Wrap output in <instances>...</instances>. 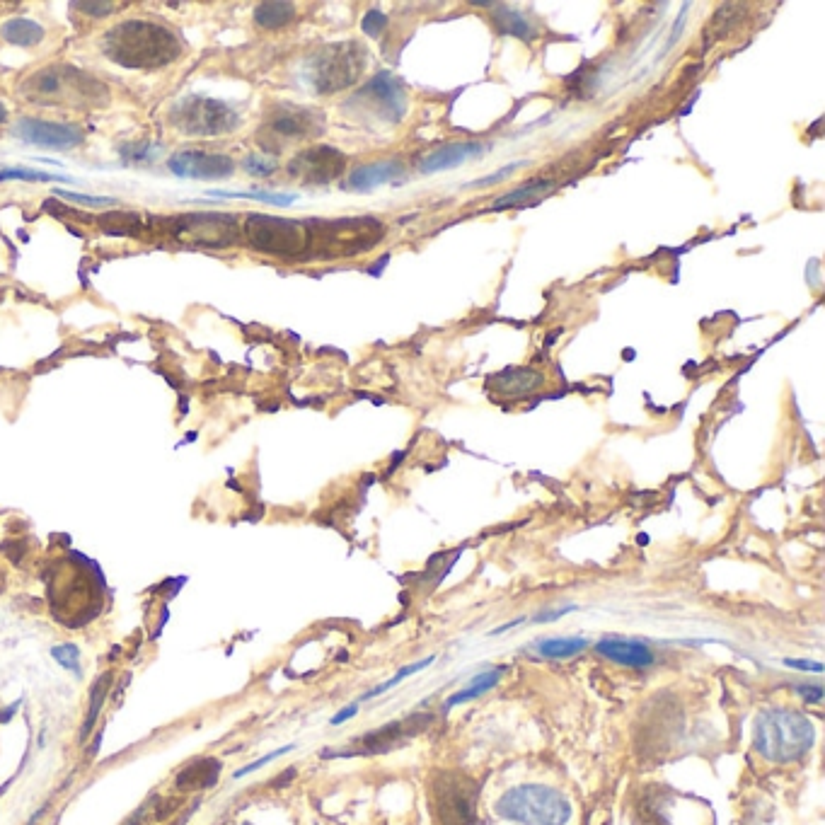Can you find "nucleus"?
<instances>
[{
  "label": "nucleus",
  "mask_w": 825,
  "mask_h": 825,
  "mask_svg": "<svg viewBox=\"0 0 825 825\" xmlns=\"http://www.w3.org/2000/svg\"><path fill=\"white\" fill-rule=\"evenodd\" d=\"M180 39L167 27L146 20H126L102 37V51L124 68H163L180 56Z\"/></svg>",
  "instance_id": "f257e3e1"
},
{
  "label": "nucleus",
  "mask_w": 825,
  "mask_h": 825,
  "mask_svg": "<svg viewBox=\"0 0 825 825\" xmlns=\"http://www.w3.org/2000/svg\"><path fill=\"white\" fill-rule=\"evenodd\" d=\"M813 743H816V729L799 709L767 707L755 717L753 748L767 763H796L809 753Z\"/></svg>",
  "instance_id": "f03ea898"
},
{
  "label": "nucleus",
  "mask_w": 825,
  "mask_h": 825,
  "mask_svg": "<svg viewBox=\"0 0 825 825\" xmlns=\"http://www.w3.org/2000/svg\"><path fill=\"white\" fill-rule=\"evenodd\" d=\"M482 782L463 770H434L426 784V799L434 825H477Z\"/></svg>",
  "instance_id": "7ed1b4c3"
},
{
  "label": "nucleus",
  "mask_w": 825,
  "mask_h": 825,
  "mask_svg": "<svg viewBox=\"0 0 825 825\" xmlns=\"http://www.w3.org/2000/svg\"><path fill=\"white\" fill-rule=\"evenodd\" d=\"M494 811L506 821L521 825H567L571 801L547 784H518L504 792Z\"/></svg>",
  "instance_id": "20e7f679"
},
{
  "label": "nucleus",
  "mask_w": 825,
  "mask_h": 825,
  "mask_svg": "<svg viewBox=\"0 0 825 825\" xmlns=\"http://www.w3.org/2000/svg\"><path fill=\"white\" fill-rule=\"evenodd\" d=\"M366 66V46L359 42L330 44L317 49L305 63V78L320 95L346 90L354 85Z\"/></svg>",
  "instance_id": "39448f33"
},
{
  "label": "nucleus",
  "mask_w": 825,
  "mask_h": 825,
  "mask_svg": "<svg viewBox=\"0 0 825 825\" xmlns=\"http://www.w3.org/2000/svg\"><path fill=\"white\" fill-rule=\"evenodd\" d=\"M170 124L187 136H225L238 131L240 112L233 105L204 95H189L170 109Z\"/></svg>",
  "instance_id": "423d86ee"
},
{
  "label": "nucleus",
  "mask_w": 825,
  "mask_h": 825,
  "mask_svg": "<svg viewBox=\"0 0 825 825\" xmlns=\"http://www.w3.org/2000/svg\"><path fill=\"white\" fill-rule=\"evenodd\" d=\"M434 721V714H412V717L395 719L390 724L380 726V729L368 731L359 738L351 741L349 748L344 750H325L322 758H354V755H383L390 750L405 746L414 736L424 734Z\"/></svg>",
  "instance_id": "0eeeda50"
},
{
  "label": "nucleus",
  "mask_w": 825,
  "mask_h": 825,
  "mask_svg": "<svg viewBox=\"0 0 825 825\" xmlns=\"http://www.w3.org/2000/svg\"><path fill=\"white\" fill-rule=\"evenodd\" d=\"M247 240L255 250L269 255H298L308 247V228L298 221L274 216H250L247 218Z\"/></svg>",
  "instance_id": "6e6552de"
},
{
  "label": "nucleus",
  "mask_w": 825,
  "mask_h": 825,
  "mask_svg": "<svg viewBox=\"0 0 825 825\" xmlns=\"http://www.w3.org/2000/svg\"><path fill=\"white\" fill-rule=\"evenodd\" d=\"M346 158L334 146H315L296 153L288 163V175L303 184H330L344 172Z\"/></svg>",
  "instance_id": "1a4fd4ad"
},
{
  "label": "nucleus",
  "mask_w": 825,
  "mask_h": 825,
  "mask_svg": "<svg viewBox=\"0 0 825 825\" xmlns=\"http://www.w3.org/2000/svg\"><path fill=\"white\" fill-rule=\"evenodd\" d=\"M361 100L366 102L368 109H373L375 117L390 121V124H397L402 121L407 112V95H405V85L395 78L390 71L378 73L375 78L368 80L363 85L359 95L354 97V102Z\"/></svg>",
  "instance_id": "9d476101"
},
{
  "label": "nucleus",
  "mask_w": 825,
  "mask_h": 825,
  "mask_svg": "<svg viewBox=\"0 0 825 825\" xmlns=\"http://www.w3.org/2000/svg\"><path fill=\"white\" fill-rule=\"evenodd\" d=\"M13 136L22 138L32 146L49 148V150H71L85 141V134L80 126L59 124V121L22 117L13 126Z\"/></svg>",
  "instance_id": "9b49d317"
},
{
  "label": "nucleus",
  "mask_w": 825,
  "mask_h": 825,
  "mask_svg": "<svg viewBox=\"0 0 825 825\" xmlns=\"http://www.w3.org/2000/svg\"><path fill=\"white\" fill-rule=\"evenodd\" d=\"M322 131H325V114L310 107H276L271 109L267 124H264V134H269L271 138H284V141L313 138Z\"/></svg>",
  "instance_id": "f8f14e48"
},
{
  "label": "nucleus",
  "mask_w": 825,
  "mask_h": 825,
  "mask_svg": "<svg viewBox=\"0 0 825 825\" xmlns=\"http://www.w3.org/2000/svg\"><path fill=\"white\" fill-rule=\"evenodd\" d=\"M167 167L184 180H225L235 172V160L209 150H180L167 160Z\"/></svg>",
  "instance_id": "ddd939ff"
},
{
  "label": "nucleus",
  "mask_w": 825,
  "mask_h": 825,
  "mask_svg": "<svg viewBox=\"0 0 825 825\" xmlns=\"http://www.w3.org/2000/svg\"><path fill=\"white\" fill-rule=\"evenodd\" d=\"M192 225H182L194 242H201L206 247H228L230 242L238 238L233 216H192L187 218Z\"/></svg>",
  "instance_id": "4468645a"
},
{
  "label": "nucleus",
  "mask_w": 825,
  "mask_h": 825,
  "mask_svg": "<svg viewBox=\"0 0 825 825\" xmlns=\"http://www.w3.org/2000/svg\"><path fill=\"white\" fill-rule=\"evenodd\" d=\"M596 651L603 659L617 663V666L625 668H649L654 666V651L642 642H634V639H620V637H608L596 642Z\"/></svg>",
  "instance_id": "2eb2a0df"
},
{
  "label": "nucleus",
  "mask_w": 825,
  "mask_h": 825,
  "mask_svg": "<svg viewBox=\"0 0 825 825\" xmlns=\"http://www.w3.org/2000/svg\"><path fill=\"white\" fill-rule=\"evenodd\" d=\"M484 153V146L480 143H448V146L434 150L421 160V172L424 175H434V172L453 170V167L467 163L472 158H480Z\"/></svg>",
  "instance_id": "dca6fc26"
},
{
  "label": "nucleus",
  "mask_w": 825,
  "mask_h": 825,
  "mask_svg": "<svg viewBox=\"0 0 825 825\" xmlns=\"http://www.w3.org/2000/svg\"><path fill=\"white\" fill-rule=\"evenodd\" d=\"M221 767V760L216 758L192 760V763L177 772L175 787L180 789V792H201V789H209L218 782Z\"/></svg>",
  "instance_id": "f3484780"
},
{
  "label": "nucleus",
  "mask_w": 825,
  "mask_h": 825,
  "mask_svg": "<svg viewBox=\"0 0 825 825\" xmlns=\"http://www.w3.org/2000/svg\"><path fill=\"white\" fill-rule=\"evenodd\" d=\"M405 172L400 160H383V163L373 165H359L346 180V187L356 189V192H371L378 184H388Z\"/></svg>",
  "instance_id": "a211bd4d"
},
{
  "label": "nucleus",
  "mask_w": 825,
  "mask_h": 825,
  "mask_svg": "<svg viewBox=\"0 0 825 825\" xmlns=\"http://www.w3.org/2000/svg\"><path fill=\"white\" fill-rule=\"evenodd\" d=\"M492 383L501 395H528L545 385V375L533 368H509V371L494 375Z\"/></svg>",
  "instance_id": "6ab92c4d"
},
{
  "label": "nucleus",
  "mask_w": 825,
  "mask_h": 825,
  "mask_svg": "<svg viewBox=\"0 0 825 825\" xmlns=\"http://www.w3.org/2000/svg\"><path fill=\"white\" fill-rule=\"evenodd\" d=\"M112 680H114V673L107 671V673H102L100 678L95 680V685H92V688H90L88 717H85L83 726H80V731H78V743L88 741L92 731H95L97 719H100L102 707H105V702H107V697H109V690H112Z\"/></svg>",
  "instance_id": "aec40b11"
},
{
  "label": "nucleus",
  "mask_w": 825,
  "mask_h": 825,
  "mask_svg": "<svg viewBox=\"0 0 825 825\" xmlns=\"http://www.w3.org/2000/svg\"><path fill=\"white\" fill-rule=\"evenodd\" d=\"M501 675H504V666H499V668H487V671H482V673H477L475 678L470 680V685H465L463 690H458L455 692V695H450L448 700H446V712L448 709H453V707H458V705H463V702H470V700H477V697H482L484 692H489V690H494L496 685L501 683Z\"/></svg>",
  "instance_id": "412c9836"
},
{
  "label": "nucleus",
  "mask_w": 825,
  "mask_h": 825,
  "mask_svg": "<svg viewBox=\"0 0 825 825\" xmlns=\"http://www.w3.org/2000/svg\"><path fill=\"white\" fill-rule=\"evenodd\" d=\"M0 37L10 44L30 49V46H37L44 39V27L27 20V17H13V20H5L0 25Z\"/></svg>",
  "instance_id": "4be33fe9"
},
{
  "label": "nucleus",
  "mask_w": 825,
  "mask_h": 825,
  "mask_svg": "<svg viewBox=\"0 0 825 825\" xmlns=\"http://www.w3.org/2000/svg\"><path fill=\"white\" fill-rule=\"evenodd\" d=\"M492 17H494L496 30H499L501 34H513V37H518V39H533L535 34H538L521 10H511V8H504V5H499V8H494Z\"/></svg>",
  "instance_id": "5701e85b"
},
{
  "label": "nucleus",
  "mask_w": 825,
  "mask_h": 825,
  "mask_svg": "<svg viewBox=\"0 0 825 825\" xmlns=\"http://www.w3.org/2000/svg\"><path fill=\"white\" fill-rule=\"evenodd\" d=\"M588 646V639L584 637H552V639H540L538 644L533 646L535 651L542 656V659H571V656L581 654Z\"/></svg>",
  "instance_id": "b1692460"
},
{
  "label": "nucleus",
  "mask_w": 825,
  "mask_h": 825,
  "mask_svg": "<svg viewBox=\"0 0 825 825\" xmlns=\"http://www.w3.org/2000/svg\"><path fill=\"white\" fill-rule=\"evenodd\" d=\"M296 15V8L291 3H262L255 8V22L262 30H279L288 25Z\"/></svg>",
  "instance_id": "393cba45"
},
{
  "label": "nucleus",
  "mask_w": 825,
  "mask_h": 825,
  "mask_svg": "<svg viewBox=\"0 0 825 825\" xmlns=\"http://www.w3.org/2000/svg\"><path fill=\"white\" fill-rule=\"evenodd\" d=\"M436 661V656H426V659H421V661H417V663H412V666H405V668H400V671H397L395 675H392L390 680H385V683H380V685H375L373 690H368L366 695H361L359 697V705L361 702H366V700H371V697H378V695H385V692L388 690H392V688H397V685L402 683V680L405 678H409V675H414V673H419V671H426V668L431 666V663Z\"/></svg>",
  "instance_id": "a878e982"
},
{
  "label": "nucleus",
  "mask_w": 825,
  "mask_h": 825,
  "mask_svg": "<svg viewBox=\"0 0 825 825\" xmlns=\"http://www.w3.org/2000/svg\"><path fill=\"white\" fill-rule=\"evenodd\" d=\"M51 659H54L63 671L73 673L75 678H83V666H80V646L73 644V642H66V644H56L51 646Z\"/></svg>",
  "instance_id": "bb28decb"
},
{
  "label": "nucleus",
  "mask_w": 825,
  "mask_h": 825,
  "mask_svg": "<svg viewBox=\"0 0 825 825\" xmlns=\"http://www.w3.org/2000/svg\"><path fill=\"white\" fill-rule=\"evenodd\" d=\"M8 180H25V182H73L71 177L54 175V172H44V170H32V167H8V170H0V182Z\"/></svg>",
  "instance_id": "cd10ccee"
},
{
  "label": "nucleus",
  "mask_w": 825,
  "mask_h": 825,
  "mask_svg": "<svg viewBox=\"0 0 825 825\" xmlns=\"http://www.w3.org/2000/svg\"><path fill=\"white\" fill-rule=\"evenodd\" d=\"M550 187H555V182H552V180L530 182V184H525V187H521V189H513V192L499 196V199L494 201V209H506V204H518V201L530 199V196L547 192V189H550Z\"/></svg>",
  "instance_id": "c85d7f7f"
},
{
  "label": "nucleus",
  "mask_w": 825,
  "mask_h": 825,
  "mask_svg": "<svg viewBox=\"0 0 825 825\" xmlns=\"http://www.w3.org/2000/svg\"><path fill=\"white\" fill-rule=\"evenodd\" d=\"M242 170L252 177H271L276 170H279V163H276L274 155L250 153L245 160H242Z\"/></svg>",
  "instance_id": "c756f323"
},
{
  "label": "nucleus",
  "mask_w": 825,
  "mask_h": 825,
  "mask_svg": "<svg viewBox=\"0 0 825 825\" xmlns=\"http://www.w3.org/2000/svg\"><path fill=\"white\" fill-rule=\"evenodd\" d=\"M213 196H230V199H255L264 204L288 206L296 201V194H274V192H211Z\"/></svg>",
  "instance_id": "7c9ffc66"
},
{
  "label": "nucleus",
  "mask_w": 825,
  "mask_h": 825,
  "mask_svg": "<svg viewBox=\"0 0 825 825\" xmlns=\"http://www.w3.org/2000/svg\"><path fill=\"white\" fill-rule=\"evenodd\" d=\"M738 8H741V5H724V8L719 10L717 17H714V22H712V32H717V37H721V34H726V32H731L738 25V22H741L743 13H736Z\"/></svg>",
  "instance_id": "2f4dec72"
},
{
  "label": "nucleus",
  "mask_w": 825,
  "mask_h": 825,
  "mask_svg": "<svg viewBox=\"0 0 825 825\" xmlns=\"http://www.w3.org/2000/svg\"><path fill=\"white\" fill-rule=\"evenodd\" d=\"M54 194H56V196H61V199L73 201V204L92 206V209H97V206H114V204H117V199H109V196H88V194H75V192H66V189H54Z\"/></svg>",
  "instance_id": "473e14b6"
},
{
  "label": "nucleus",
  "mask_w": 825,
  "mask_h": 825,
  "mask_svg": "<svg viewBox=\"0 0 825 825\" xmlns=\"http://www.w3.org/2000/svg\"><path fill=\"white\" fill-rule=\"evenodd\" d=\"M296 748V746H284V748H276L274 753H267L264 755V758H259V760H255V763H250V765H245V767H240L238 772H233V780H242V777L245 775H252V772H257V770H262V767H267L269 763H274L276 758H281V755H286V753H291V750Z\"/></svg>",
  "instance_id": "72a5a7b5"
},
{
  "label": "nucleus",
  "mask_w": 825,
  "mask_h": 825,
  "mask_svg": "<svg viewBox=\"0 0 825 825\" xmlns=\"http://www.w3.org/2000/svg\"><path fill=\"white\" fill-rule=\"evenodd\" d=\"M385 25H388V17L380 13V10H368L361 20L363 32H366L368 37H378V34L385 30Z\"/></svg>",
  "instance_id": "f704fd0d"
},
{
  "label": "nucleus",
  "mask_w": 825,
  "mask_h": 825,
  "mask_svg": "<svg viewBox=\"0 0 825 825\" xmlns=\"http://www.w3.org/2000/svg\"><path fill=\"white\" fill-rule=\"evenodd\" d=\"M523 165H528L525 163V160H521V163H511V165H506L504 170H499V172H492V175H487V177H482V180H475V182H470L467 184V187H487V184H494V182H501V180H506V177H511L513 172L516 170H521Z\"/></svg>",
  "instance_id": "c9c22d12"
},
{
  "label": "nucleus",
  "mask_w": 825,
  "mask_h": 825,
  "mask_svg": "<svg viewBox=\"0 0 825 825\" xmlns=\"http://www.w3.org/2000/svg\"><path fill=\"white\" fill-rule=\"evenodd\" d=\"M794 690L804 697L806 705H821L823 702V685L821 683H806V685H794Z\"/></svg>",
  "instance_id": "e433bc0d"
},
{
  "label": "nucleus",
  "mask_w": 825,
  "mask_h": 825,
  "mask_svg": "<svg viewBox=\"0 0 825 825\" xmlns=\"http://www.w3.org/2000/svg\"><path fill=\"white\" fill-rule=\"evenodd\" d=\"M75 8L83 10V13H88V15L105 17V15H112V10H117L119 5L117 3H75Z\"/></svg>",
  "instance_id": "4c0bfd02"
},
{
  "label": "nucleus",
  "mask_w": 825,
  "mask_h": 825,
  "mask_svg": "<svg viewBox=\"0 0 825 825\" xmlns=\"http://www.w3.org/2000/svg\"><path fill=\"white\" fill-rule=\"evenodd\" d=\"M688 10H690V3H685L683 5V10H680V17H678V22H675V27H673V34L671 37H668V42H666V46H663V54H666V51H671V46L678 42L680 39V34H683V27H685V17H688Z\"/></svg>",
  "instance_id": "58836bf2"
},
{
  "label": "nucleus",
  "mask_w": 825,
  "mask_h": 825,
  "mask_svg": "<svg viewBox=\"0 0 825 825\" xmlns=\"http://www.w3.org/2000/svg\"><path fill=\"white\" fill-rule=\"evenodd\" d=\"M574 605H567V608H559V610H542V613L533 615V622H552V620H559V617L574 613Z\"/></svg>",
  "instance_id": "ea45409f"
},
{
  "label": "nucleus",
  "mask_w": 825,
  "mask_h": 825,
  "mask_svg": "<svg viewBox=\"0 0 825 825\" xmlns=\"http://www.w3.org/2000/svg\"><path fill=\"white\" fill-rule=\"evenodd\" d=\"M359 709H361V705H359V702H354V705H349V707L339 709V712H337V714H334V717H332V721H330V724H332V726H342V724H344V721L354 719V717H356V714H359Z\"/></svg>",
  "instance_id": "a19ab883"
},
{
  "label": "nucleus",
  "mask_w": 825,
  "mask_h": 825,
  "mask_svg": "<svg viewBox=\"0 0 825 825\" xmlns=\"http://www.w3.org/2000/svg\"><path fill=\"white\" fill-rule=\"evenodd\" d=\"M784 666L789 668H799V671H813V673H823V666L818 661H796V659H784Z\"/></svg>",
  "instance_id": "79ce46f5"
},
{
  "label": "nucleus",
  "mask_w": 825,
  "mask_h": 825,
  "mask_svg": "<svg viewBox=\"0 0 825 825\" xmlns=\"http://www.w3.org/2000/svg\"><path fill=\"white\" fill-rule=\"evenodd\" d=\"M22 707V700H15L13 705H8L5 709H0V724H10V721L15 719L17 709Z\"/></svg>",
  "instance_id": "37998d69"
},
{
  "label": "nucleus",
  "mask_w": 825,
  "mask_h": 825,
  "mask_svg": "<svg viewBox=\"0 0 825 825\" xmlns=\"http://www.w3.org/2000/svg\"><path fill=\"white\" fill-rule=\"evenodd\" d=\"M521 622H525V617H516V620L506 622V625L496 627V630L489 632V637H496V634H504V632H509V630H513V627H516V625H521Z\"/></svg>",
  "instance_id": "c03bdc74"
},
{
  "label": "nucleus",
  "mask_w": 825,
  "mask_h": 825,
  "mask_svg": "<svg viewBox=\"0 0 825 825\" xmlns=\"http://www.w3.org/2000/svg\"><path fill=\"white\" fill-rule=\"evenodd\" d=\"M100 746H102V731H100V734H97V736H95V743H92V750H90V755H95V753H97V750H100Z\"/></svg>",
  "instance_id": "a18cd8bd"
},
{
  "label": "nucleus",
  "mask_w": 825,
  "mask_h": 825,
  "mask_svg": "<svg viewBox=\"0 0 825 825\" xmlns=\"http://www.w3.org/2000/svg\"><path fill=\"white\" fill-rule=\"evenodd\" d=\"M5 119H8V109H5L3 102H0V124H3Z\"/></svg>",
  "instance_id": "49530a36"
},
{
  "label": "nucleus",
  "mask_w": 825,
  "mask_h": 825,
  "mask_svg": "<svg viewBox=\"0 0 825 825\" xmlns=\"http://www.w3.org/2000/svg\"><path fill=\"white\" fill-rule=\"evenodd\" d=\"M184 823H187V821H184ZM184 823H180V825H184Z\"/></svg>",
  "instance_id": "de8ad7c7"
}]
</instances>
